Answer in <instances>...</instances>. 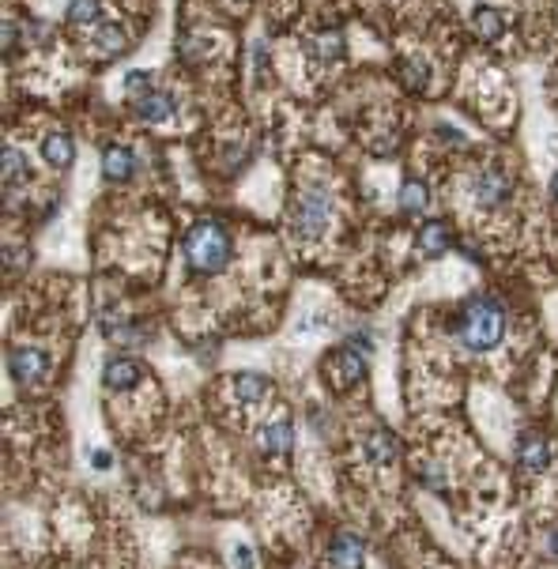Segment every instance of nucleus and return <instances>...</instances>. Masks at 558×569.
<instances>
[{"instance_id":"nucleus-1","label":"nucleus","mask_w":558,"mask_h":569,"mask_svg":"<svg viewBox=\"0 0 558 569\" xmlns=\"http://www.w3.org/2000/svg\"><path fill=\"white\" fill-rule=\"evenodd\" d=\"M456 332H461V344L468 351H491L502 344L505 335V305L491 294H475L464 302L461 321H456Z\"/></svg>"},{"instance_id":"nucleus-2","label":"nucleus","mask_w":558,"mask_h":569,"mask_svg":"<svg viewBox=\"0 0 558 569\" xmlns=\"http://www.w3.org/2000/svg\"><path fill=\"white\" fill-rule=\"evenodd\" d=\"M231 253H234V242L226 235V226L215 223V219H204L189 226L185 235V261L196 275H219L226 265H231Z\"/></svg>"},{"instance_id":"nucleus-3","label":"nucleus","mask_w":558,"mask_h":569,"mask_svg":"<svg viewBox=\"0 0 558 569\" xmlns=\"http://www.w3.org/2000/svg\"><path fill=\"white\" fill-rule=\"evenodd\" d=\"M328 219H333V196L321 189L302 193L291 208V230L298 238H321L328 230Z\"/></svg>"},{"instance_id":"nucleus-4","label":"nucleus","mask_w":558,"mask_h":569,"mask_svg":"<svg viewBox=\"0 0 558 569\" xmlns=\"http://www.w3.org/2000/svg\"><path fill=\"white\" fill-rule=\"evenodd\" d=\"M468 193H472V200H475V208H498V204L510 200V193H513V177H510V170H505V166L487 163L483 170H475V174H472Z\"/></svg>"},{"instance_id":"nucleus-5","label":"nucleus","mask_w":558,"mask_h":569,"mask_svg":"<svg viewBox=\"0 0 558 569\" xmlns=\"http://www.w3.org/2000/svg\"><path fill=\"white\" fill-rule=\"evenodd\" d=\"M324 370H328V377H333L336 389H351L354 381L366 377V358L354 347H340V351H333L324 358Z\"/></svg>"},{"instance_id":"nucleus-6","label":"nucleus","mask_w":558,"mask_h":569,"mask_svg":"<svg viewBox=\"0 0 558 569\" xmlns=\"http://www.w3.org/2000/svg\"><path fill=\"white\" fill-rule=\"evenodd\" d=\"M8 374L23 384L42 381L49 374V354L42 347H12L8 351Z\"/></svg>"},{"instance_id":"nucleus-7","label":"nucleus","mask_w":558,"mask_h":569,"mask_svg":"<svg viewBox=\"0 0 558 569\" xmlns=\"http://www.w3.org/2000/svg\"><path fill=\"white\" fill-rule=\"evenodd\" d=\"M363 554H366V543L354 532H340L328 543V562H333V569H359Z\"/></svg>"},{"instance_id":"nucleus-8","label":"nucleus","mask_w":558,"mask_h":569,"mask_svg":"<svg viewBox=\"0 0 558 569\" xmlns=\"http://www.w3.org/2000/svg\"><path fill=\"white\" fill-rule=\"evenodd\" d=\"M551 464V445L543 434H521L517 442V468L521 472H543Z\"/></svg>"},{"instance_id":"nucleus-9","label":"nucleus","mask_w":558,"mask_h":569,"mask_svg":"<svg viewBox=\"0 0 558 569\" xmlns=\"http://www.w3.org/2000/svg\"><path fill=\"white\" fill-rule=\"evenodd\" d=\"M140 377H144V370H140L136 358H110L103 366V381L114 393H129L133 384H140Z\"/></svg>"},{"instance_id":"nucleus-10","label":"nucleus","mask_w":558,"mask_h":569,"mask_svg":"<svg viewBox=\"0 0 558 569\" xmlns=\"http://www.w3.org/2000/svg\"><path fill=\"white\" fill-rule=\"evenodd\" d=\"M363 453H366V460L374 464V468H393V464L400 460V442L389 430H374L363 442Z\"/></svg>"},{"instance_id":"nucleus-11","label":"nucleus","mask_w":558,"mask_h":569,"mask_svg":"<svg viewBox=\"0 0 558 569\" xmlns=\"http://www.w3.org/2000/svg\"><path fill=\"white\" fill-rule=\"evenodd\" d=\"M136 117L144 121V125H163V121H170L174 117V95H166V91H147L144 98H136Z\"/></svg>"},{"instance_id":"nucleus-12","label":"nucleus","mask_w":558,"mask_h":569,"mask_svg":"<svg viewBox=\"0 0 558 569\" xmlns=\"http://www.w3.org/2000/svg\"><path fill=\"white\" fill-rule=\"evenodd\" d=\"M415 245H419L423 256H445V249L453 245V235H449V226L442 219H430V223L419 226Z\"/></svg>"},{"instance_id":"nucleus-13","label":"nucleus","mask_w":558,"mask_h":569,"mask_svg":"<svg viewBox=\"0 0 558 569\" xmlns=\"http://www.w3.org/2000/svg\"><path fill=\"white\" fill-rule=\"evenodd\" d=\"M136 174V155L129 147H106L103 151V177L121 185V181H129Z\"/></svg>"},{"instance_id":"nucleus-14","label":"nucleus","mask_w":558,"mask_h":569,"mask_svg":"<svg viewBox=\"0 0 558 569\" xmlns=\"http://www.w3.org/2000/svg\"><path fill=\"white\" fill-rule=\"evenodd\" d=\"M261 449H264L268 456H287V453L294 449V426H291L287 419L264 426V430H261Z\"/></svg>"},{"instance_id":"nucleus-15","label":"nucleus","mask_w":558,"mask_h":569,"mask_svg":"<svg viewBox=\"0 0 558 569\" xmlns=\"http://www.w3.org/2000/svg\"><path fill=\"white\" fill-rule=\"evenodd\" d=\"M42 159H45L49 166H57V170H68L72 159H75L72 136H68V133H49V136L42 140Z\"/></svg>"},{"instance_id":"nucleus-16","label":"nucleus","mask_w":558,"mask_h":569,"mask_svg":"<svg viewBox=\"0 0 558 569\" xmlns=\"http://www.w3.org/2000/svg\"><path fill=\"white\" fill-rule=\"evenodd\" d=\"M234 396H238L242 404H264V400L272 396V381H268L264 374L245 370V374L234 377Z\"/></svg>"},{"instance_id":"nucleus-17","label":"nucleus","mask_w":558,"mask_h":569,"mask_svg":"<svg viewBox=\"0 0 558 569\" xmlns=\"http://www.w3.org/2000/svg\"><path fill=\"white\" fill-rule=\"evenodd\" d=\"M472 27H475V35L483 38V42H494V38H502V31H505V15H502L498 8H491V5H479V8L472 12Z\"/></svg>"},{"instance_id":"nucleus-18","label":"nucleus","mask_w":558,"mask_h":569,"mask_svg":"<svg viewBox=\"0 0 558 569\" xmlns=\"http://www.w3.org/2000/svg\"><path fill=\"white\" fill-rule=\"evenodd\" d=\"M396 204H400V212H404V215H423V212H426V204H430L426 181H404Z\"/></svg>"},{"instance_id":"nucleus-19","label":"nucleus","mask_w":558,"mask_h":569,"mask_svg":"<svg viewBox=\"0 0 558 569\" xmlns=\"http://www.w3.org/2000/svg\"><path fill=\"white\" fill-rule=\"evenodd\" d=\"M95 45L103 57H121L125 49H129V35H125L117 23H103V27L95 31Z\"/></svg>"},{"instance_id":"nucleus-20","label":"nucleus","mask_w":558,"mask_h":569,"mask_svg":"<svg viewBox=\"0 0 558 569\" xmlns=\"http://www.w3.org/2000/svg\"><path fill=\"white\" fill-rule=\"evenodd\" d=\"M0 163H5V185L15 189L19 181H27V155H23L19 147H5V155H0Z\"/></svg>"},{"instance_id":"nucleus-21","label":"nucleus","mask_w":558,"mask_h":569,"mask_svg":"<svg viewBox=\"0 0 558 569\" xmlns=\"http://www.w3.org/2000/svg\"><path fill=\"white\" fill-rule=\"evenodd\" d=\"M98 19V0H72L68 5V23H95Z\"/></svg>"},{"instance_id":"nucleus-22","label":"nucleus","mask_w":558,"mask_h":569,"mask_svg":"<svg viewBox=\"0 0 558 569\" xmlns=\"http://www.w3.org/2000/svg\"><path fill=\"white\" fill-rule=\"evenodd\" d=\"M125 91H129L133 98H144L151 91V75L147 72H129L125 75Z\"/></svg>"},{"instance_id":"nucleus-23","label":"nucleus","mask_w":558,"mask_h":569,"mask_svg":"<svg viewBox=\"0 0 558 569\" xmlns=\"http://www.w3.org/2000/svg\"><path fill=\"white\" fill-rule=\"evenodd\" d=\"M234 569H253V547L249 543H238L234 547Z\"/></svg>"},{"instance_id":"nucleus-24","label":"nucleus","mask_w":558,"mask_h":569,"mask_svg":"<svg viewBox=\"0 0 558 569\" xmlns=\"http://www.w3.org/2000/svg\"><path fill=\"white\" fill-rule=\"evenodd\" d=\"M408 84H412V87H419V91L426 87V65H423V61L408 65Z\"/></svg>"},{"instance_id":"nucleus-25","label":"nucleus","mask_w":558,"mask_h":569,"mask_svg":"<svg viewBox=\"0 0 558 569\" xmlns=\"http://www.w3.org/2000/svg\"><path fill=\"white\" fill-rule=\"evenodd\" d=\"M438 136H442V144H453V147H468V140L456 133V128H445V125H438Z\"/></svg>"},{"instance_id":"nucleus-26","label":"nucleus","mask_w":558,"mask_h":569,"mask_svg":"<svg viewBox=\"0 0 558 569\" xmlns=\"http://www.w3.org/2000/svg\"><path fill=\"white\" fill-rule=\"evenodd\" d=\"M551 196L558 200V170H554V177H551Z\"/></svg>"},{"instance_id":"nucleus-27","label":"nucleus","mask_w":558,"mask_h":569,"mask_svg":"<svg viewBox=\"0 0 558 569\" xmlns=\"http://www.w3.org/2000/svg\"><path fill=\"white\" fill-rule=\"evenodd\" d=\"M551 551H554V554H558V535H554V539H551Z\"/></svg>"},{"instance_id":"nucleus-28","label":"nucleus","mask_w":558,"mask_h":569,"mask_svg":"<svg viewBox=\"0 0 558 569\" xmlns=\"http://www.w3.org/2000/svg\"><path fill=\"white\" fill-rule=\"evenodd\" d=\"M242 5H245V0H242Z\"/></svg>"}]
</instances>
